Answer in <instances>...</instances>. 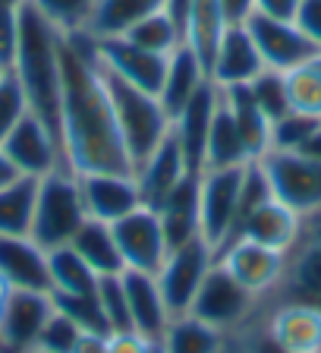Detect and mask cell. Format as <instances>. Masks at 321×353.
<instances>
[{"label": "cell", "mask_w": 321, "mask_h": 353, "mask_svg": "<svg viewBox=\"0 0 321 353\" xmlns=\"http://www.w3.org/2000/svg\"><path fill=\"white\" fill-rule=\"evenodd\" d=\"M205 82H208L205 63L186 44H180L167 57V73H164V82H160V92H158V101H160V108L167 110L170 120L192 101V95H196Z\"/></svg>", "instance_id": "24"}, {"label": "cell", "mask_w": 321, "mask_h": 353, "mask_svg": "<svg viewBox=\"0 0 321 353\" xmlns=\"http://www.w3.org/2000/svg\"><path fill=\"white\" fill-rule=\"evenodd\" d=\"M29 353H44V350H29Z\"/></svg>", "instance_id": "57"}, {"label": "cell", "mask_w": 321, "mask_h": 353, "mask_svg": "<svg viewBox=\"0 0 321 353\" xmlns=\"http://www.w3.org/2000/svg\"><path fill=\"white\" fill-rule=\"evenodd\" d=\"M218 104H220V88L208 79L192 95V101L170 120V130H174L176 142L183 148V158L189 164V174H205V145H208V132H211Z\"/></svg>", "instance_id": "16"}, {"label": "cell", "mask_w": 321, "mask_h": 353, "mask_svg": "<svg viewBox=\"0 0 321 353\" xmlns=\"http://www.w3.org/2000/svg\"><path fill=\"white\" fill-rule=\"evenodd\" d=\"M152 341L142 338L139 331H114L107 334V353H148Z\"/></svg>", "instance_id": "45"}, {"label": "cell", "mask_w": 321, "mask_h": 353, "mask_svg": "<svg viewBox=\"0 0 321 353\" xmlns=\"http://www.w3.org/2000/svg\"><path fill=\"white\" fill-rule=\"evenodd\" d=\"M0 148L7 152V158L22 176H38L41 180L54 170H66L60 145L54 142L51 132L44 130L41 120L32 117V114H25L19 120V126L0 142Z\"/></svg>", "instance_id": "15"}, {"label": "cell", "mask_w": 321, "mask_h": 353, "mask_svg": "<svg viewBox=\"0 0 321 353\" xmlns=\"http://www.w3.org/2000/svg\"><path fill=\"white\" fill-rule=\"evenodd\" d=\"M271 196L306 218L321 208V161L302 152H265L258 158Z\"/></svg>", "instance_id": "6"}, {"label": "cell", "mask_w": 321, "mask_h": 353, "mask_svg": "<svg viewBox=\"0 0 321 353\" xmlns=\"http://www.w3.org/2000/svg\"><path fill=\"white\" fill-rule=\"evenodd\" d=\"M60 48L63 35L44 19L29 0L19 7V51H16L13 76L19 79L29 114L44 123L54 142L63 152L60 132Z\"/></svg>", "instance_id": "2"}, {"label": "cell", "mask_w": 321, "mask_h": 353, "mask_svg": "<svg viewBox=\"0 0 321 353\" xmlns=\"http://www.w3.org/2000/svg\"><path fill=\"white\" fill-rule=\"evenodd\" d=\"M300 228H302L300 214L271 196L268 202L252 208V212L240 221V228H236L234 236H246V240H252V243H262V246H271V250H278V252H287L293 243H296V236H300ZM234 236H230V240H234Z\"/></svg>", "instance_id": "23"}, {"label": "cell", "mask_w": 321, "mask_h": 353, "mask_svg": "<svg viewBox=\"0 0 321 353\" xmlns=\"http://www.w3.org/2000/svg\"><path fill=\"white\" fill-rule=\"evenodd\" d=\"M73 353H107V334H98V331H82L79 344Z\"/></svg>", "instance_id": "49"}, {"label": "cell", "mask_w": 321, "mask_h": 353, "mask_svg": "<svg viewBox=\"0 0 321 353\" xmlns=\"http://www.w3.org/2000/svg\"><path fill=\"white\" fill-rule=\"evenodd\" d=\"M16 176H22V174L13 168V161H10V158H7V152L0 148V190H3V186H7V183H13Z\"/></svg>", "instance_id": "50"}, {"label": "cell", "mask_w": 321, "mask_h": 353, "mask_svg": "<svg viewBox=\"0 0 321 353\" xmlns=\"http://www.w3.org/2000/svg\"><path fill=\"white\" fill-rule=\"evenodd\" d=\"M148 353H164V347H160V341H152V344H148Z\"/></svg>", "instance_id": "54"}, {"label": "cell", "mask_w": 321, "mask_h": 353, "mask_svg": "<svg viewBox=\"0 0 321 353\" xmlns=\"http://www.w3.org/2000/svg\"><path fill=\"white\" fill-rule=\"evenodd\" d=\"M211 265H214V250L202 236H196V240L183 243V246L167 252V259H164V265L158 268L154 278H158V287L174 319L189 312L205 274L211 272Z\"/></svg>", "instance_id": "9"}, {"label": "cell", "mask_w": 321, "mask_h": 353, "mask_svg": "<svg viewBox=\"0 0 321 353\" xmlns=\"http://www.w3.org/2000/svg\"><path fill=\"white\" fill-rule=\"evenodd\" d=\"M256 316L284 353H321V309L302 303H258Z\"/></svg>", "instance_id": "13"}, {"label": "cell", "mask_w": 321, "mask_h": 353, "mask_svg": "<svg viewBox=\"0 0 321 353\" xmlns=\"http://www.w3.org/2000/svg\"><path fill=\"white\" fill-rule=\"evenodd\" d=\"M318 126L321 117H309V114H300V110H290V114H284L280 120L271 123V148L274 152H300Z\"/></svg>", "instance_id": "39"}, {"label": "cell", "mask_w": 321, "mask_h": 353, "mask_svg": "<svg viewBox=\"0 0 321 353\" xmlns=\"http://www.w3.org/2000/svg\"><path fill=\"white\" fill-rule=\"evenodd\" d=\"M227 344V334L211 325L198 322L196 316H176L170 319L160 347L164 353H220Z\"/></svg>", "instance_id": "32"}, {"label": "cell", "mask_w": 321, "mask_h": 353, "mask_svg": "<svg viewBox=\"0 0 321 353\" xmlns=\"http://www.w3.org/2000/svg\"><path fill=\"white\" fill-rule=\"evenodd\" d=\"M25 114H29V101H25L19 79L13 73H3L0 76V142L19 126Z\"/></svg>", "instance_id": "41"}, {"label": "cell", "mask_w": 321, "mask_h": 353, "mask_svg": "<svg viewBox=\"0 0 321 353\" xmlns=\"http://www.w3.org/2000/svg\"><path fill=\"white\" fill-rule=\"evenodd\" d=\"M76 256L98 274H120L123 272V256H120V246H117V236H114V228L104 224V221H95V218H85L82 228L76 230L73 243Z\"/></svg>", "instance_id": "27"}, {"label": "cell", "mask_w": 321, "mask_h": 353, "mask_svg": "<svg viewBox=\"0 0 321 353\" xmlns=\"http://www.w3.org/2000/svg\"><path fill=\"white\" fill-rule=\"evenodd\" d=\"M258 303L262 300H258L252 290H246L234 274H227L224 268L214 262L211 272L205 274L202 287H198V294H196V300H192L186 316H196L198 322L230 334V331L242 328L249 319L256 316Z\"/></svg>", "instance_id": "7"}, {"label": "cell", "mask_w": 321, "mask_h": 353, "mask_svg": "<svg viewBox=\"0 0 321 353\" xmlns=\"http://www.w3.org/2000/svg\"><path fill=\"white\" fill-rule=\"evenodd\" d=\"M114 236H117L120 256H123V272H148L158 274V268L164 265L170 246L164 228H160V218L154 208L142 205L136 212H130L126 218L114 221Z\"/></svg>", "instance_id": "12"}, {"label": "cell", "mask_w": 321, "mask_h": 353, "mask_svg": "<svg viewBox=\"0 0 321 353\" xmlns=\"http://www.w3.org/2000/svg\"><path fill=\"white\" fill-rule=\"evenodd\" d=\"M51 265V294H73V296H92L98 290V274L76 256L73 246H60L48 252Z\"/></svg>", "instance_id": "33"}, {"label": "cell", "mask_w": 321, "mask_h": 353, "mask_svg": "<svg viewBox=\"0 0 321 353\" xmlns=\"http://www.w3.org/2000/svg\"><path fill=\"white\" fill-rule=\"evenodd\" d=\"M249 92H252L256 104L265 110V117H268L271 123H274V120H280L284 114H290L287 79H284V73H278V70H268V66H265L262 73L249 82Z\"/></svg>", "instance_id": "37"}, {"label": "cell", "mask_w": 321, "mask_h": 353, "mask_svg": "<svg viewBox=\"0 0 321 353\" xmlns=\"http://www.w3.org/2000/svg\"><path fill=\"white\" fill-rule=\"evenodd\" d=\"M38 176H16L13 183L0 190V234L3 236H29L35 218Z\"/></svg>", "instance_id": "31"}, {"label": "cell", "mask_w": 321, "mask_h": 353, "mask_svg": "<svg viewBox=\"0 0 321 353\" xmlns=\"http://www.w3.org/2000/svg\"><path fill=\"white\" fill-rule=\"evenodd\" d=\"M19 51V7H0V73H13Z\"/></svg>", "instance_id": "43"}, {"label": "cell", "mask_w": 321, "mask_h": 353, "mask_svg": "<svg viewBox=\"0 0 321 353\" xmlns=\"http://www.w3.org/2000/svg\"><path fill=\"white\" fill-rule=\"evenodd\" d=\"M136 183H139V192H142V202L148 208H158L176 186L189 176V164L183 158V148L176 142L174 130L160 139V145L148 154L145 161L136 168Z\"/></svg>", "instance_id": "19"}, {"label": "cell", "mask_w": 321, "mask_h": 353, "mask_svg": "<svg viewBox=\"0 0 321 353\" xmlns=\"http://www.w3.org/2000/svg\"><path fill=\"white\" fill-rule=\"evenodd\" d=\"M154 212L160 218V228H164L170 250L202 236V230H198V174L186 176Z\"/></svg>", "instance_id": "25"}, {"label": "cell", "mask_w": 321, "mask_h": 353, "mask_svg": "<svg viewBox=\"0 0 321 353\" xmlns=\"http://www.w3.org/2000/svg\"><path fill=\"white\" fill-rule=\"evenodd\" d=\"M101 76H104V85H107L110 104H114V114H117V126H120V136H123L126 154H130L132 174H136V168L145 161L148 154L160 145V139L170 132V117H167V110L160 108L158 95L142 92V88L117 79L107 70H101Z\"/></svg>", "instance_id": "3"}, {"label": "cell", "mask_w": 321, "mask_h": 353, "mask_svg": "<svg viewBox=\"0 0 321 353\" xmlns=\"http://www.w3.org/2000/svg\"><path fill=\"white\" fill-rule=\"evenodd\" d=\"M227 26H230V22H227L218 0H196V3H192L189 22H186V32H183V44L202 60L205 70L211 66V57H214V51H218Z\"/></svg>", "instance_id": "28"}, {"label": "cell", "mask_w": 321, "mask_h": 353, "mask_svg": "<svg viewBox=\"0 0 321 353\" xmlns=\"http://www.w3.org/2000/svg\"><path fill=\"white\" fill-rule=\"evenodd\" d=\"M126 287V306H130V325L132 331H139L142 338L160 341L170 325V309L164 303V294L158 287V278L148 272H123Z\"/></svg>", "instance_id": "22"}, {"label": "cell", "mask_w": 321, "mask_h": 353, "mask_svg": "<svg viewBox=\"0 0 321 353\" xmlns=\"http://www.w3.org/2000/svg\"><path fill=\"white\" fill-rule=\"evenodd\" d=\"M82 338V328L73 322L70 316H63L60 309H54L51 319L44 322L41 334H38V344L35 350H44V353H73L76 344Z\"/></svg>", "instance_id": "40"}, {"label": "cell", "mask_w": 321, "mask_h": 353, "mask_svg": "<svg viewBox=\"0 0 321 353\" xmlns=\"http://www.w3.org/2000/svg\"><path fill=\"white\" fill-rule=\"evenodd\" d=\"M123 38L132 41L136 48H142V51L160 54V57H170V54L183 44V32L170 22V16L164 13V10H158V13L145 16L142 22H136Z\"/></svg>", "instance_id": "34"}, {"label": "cell", "mask_w": 321, "mask_h": 353, "mask_svg": "<svg viewBox=\"0 0 321 353\" xmlns=\"http://www.w3.org/2000/svg\"><path fill=\"white\" fill-rule=\"evenodd\" d=\"M0 278L13 290H38L51 294V265L48 250H41L32 236L0 234Z\"/></svg>", "instance_id": "21"}, {"label": "cell", "mask_w": 321, "mask_h": 353, "mask_svg": "<svg viewBox=\"0 0 321 353\" xmlns=\"http://www.w3.org/2000/svg\"><path fill=\"white\" fill-rule=\"evenodd\" d=\"M287 79V95H290V110H300L309 117H321V70L315 60L296 66L290 73H284Z\"/></svg>", "instance_id": "36"}, {"label": "cell", "mask_w": 321, "mask_h": 353, "mask_svg": "<svg viewBox=\"0 0 321 353\" xmlns=\"http://www.w3.org/2000/svg\"><path fill=\"white\" fill-rule=\"evenodd\" d=\"M85 205H82L79 176L70 170H54V174L38 180V199H35V218H32V240L41 250H60L70 246L76 230L85 221Z\"/></svg>", "instance_id": "4"}, {"label": "cell", "mask_w": 321, "mask_h": 353, "mask_svg": "<svg viewBox=\"0 0 321 353\" xmlns=\"http://www.w3.org/2000/svg\"><path fill=\"white\" fill-rule=\"evenodd\" d=\"M230 26H242L249 16L256 13V0H218Z\"/></svg>", "instance_id": "47"}, {"label": "cell", "mask_w": 321, "mask_h": 353, "mask_svg": "<svg viewBox=\"0 0 321 353\" xmlns=\"http://www.w3.org/2000/svg\"><path fill=\"white\" fill-rule=\"evenodd\" d=\"M265 70V60L258 54L256 41L249 35L246 26H227L224 38H220L218 51L208 66V79L218 88L230 85H246Z\"/></svg>", "instance_id": "20"}, {"label": "cell", "mask_w": 321, "mask_h": 353, "mask_svg": "<svg viewBox=\"0 0 321 353\" xmlns=\"http://www.w3.org/2000/svg\"><path fill=\"white\" fill-rule=\"evenodd\" d=\"M262 303H302L321 309V208L302 218L300 236L287 250L284 274Z\"/></svg>", "instance_id": "5"}, {"label": "cell", "mask_w": 321, "mask_h": 353, "mask_svg": "<svg viewBox=\"0 0 321 353\" xmlns=\"http://www.w3.org/2000/svg\"><path fill=\"white\" fill-rule=\"evenodd\" d=\"M25 0H0V7H22Z\"/></svg>", "instance_id": "53"}, {"label": "cell", "mask_w": 321, "mask_h": 353, "mask_svg": "<svg viewBox=\"0 0 321 353\" xmlns=\"http://www.w3.org/2000/svg\"><path fill=\"white\" fill-rule=\"evenodd\" d=\"M293 22L300 26L302 35L321 51V0H302L296 16H293Z\"/></svg>", "instance_id": "44"}, {"label": "cell", "mask_w": 321, "mask_h": 353, "mask_svg": "<svg viewBox=\"0 0 321 353\" xmlns=\"http://www.w3.org/2000/svg\"><path fill=\"white\" fill-rule=\"evenodd\" d=\"M240 186H242V168L205 170V174H198V230H202V240L214 252L236 230Z\"/></svg>", "instance_id": "8"}, {"label": "cell", "mask_w": 321, "mask_h": 353, "mask_svg": "<svg viewBox=\"0 0 321 353\" xmlns=\"http://www.w3.org/2000/svg\"><path fill=\"white\" fill-rule=\"evenodd\" d=\"M192 3L196 0H164V13L170 16V22H174L180 32H186V22H189V13H192Z\"/></svg>", "instance_id": "48"}, {"label": "cell", "mask_w": 321, "mask_h": 353, "mask_svg": "<svg viewBox=\"0 0 321 353\" xmlns=\"http://www.w3.org/2000/svg\"><path fill=\"white\" fill-rule=\"evenodd\" d=\"M98 306L107 331H132L130 325V306H126V287H123V272L120 274H104L98 278Z\"/></svg>", "instance_id": "38"}, {"label": "cell", "mask_w": 321, "mask_h": 353, "mask_svg": "<svg viewBox=\"0 0 321 353\" xmlns=\"http://www.w3.org/2000/svg\"><path fill=\"white\" fill-rule=\"evenodd\" d=\"M252 161L246 142H242L240 130H236L230 110L224 101L218 104L211 132H208V145H205V170H227V168H246Z\"/></svg>", "instance_id": "29"}, {"label": "cell", "mask_w": 321, "mask_h": 353, "mask_svg": "<svg viewBox=\"0 0 321 353\" xmlns=\"http://www.w3.org/2000/svg\"><path fill=\"white\" fill-rule=\"evenodd\" d=\"M214 262L227 274H234L246 290H252L258 300H265L278 287L280 274H284L287 252H278L271 246H262V243H252L246 236H234V240H227L214 252Z\"/></svg>", "instance_id": "10"}, {"label": "cell", "mask_w": 321, "mask_h": 353, "mask_svg": "<svg viewBox=\"0 0 321 353\" xmlns=\"http://www.w3.org/2000/svg\"><path fill=\"white\" fill-rule=\"evenodd\" d=\"M95 41V57L101 63V70L114 73L117 79L130 82V85L142 88V92H152L158 95L164 73H167V57L152 51H142L132 41H126L123 35L117 38H92Z\"/></svg>", "instance_id": "14"}, {"label": "cell", "mask_w": 321, "mask_h": 353, "mask_svg": "<svg viewBox=\"0 0 321 353\" xmlns=\"http://www.w3.org/2000/svg\"><path fill=\"white\" fill-rule=\"evenodd\" d=\"M220 101L230 110V117H234L236 130H240L249 154H252V161H258L271 148V120L265 117V110L256 104L252 92H249V82L246 85L220 88Z\"/></svg>", "instance_id": "26"}, {"label": "cell", "mask_w": 321, "mask_h": 353, "mask_svg": "<svg viewBox=\"0 0 321 353\" xmlns=\"http://www.w3.org/2000/svg\"><path fill=\"white\" fill-rule=\"evenodd\" d=\"M164 0H95V13L88 22L92 38H117L142 22L145 16L158 13Z\"/></svg>", "instance_id": "30"}, {"label": "cell", "mask_w": 321, "mask_h": 353, "mask_svg": "<svg viewBox=\"0 0 321 353\" xmlns=\"http://www.w3.org/2000/svg\"><path fill=\"white\" fill-rule=\"evenodd\" d=\"M10 294H13V287L0 278V319H3V309H7V303H10Z\"/></svg>", "instance_id": "52"}, {"label": "cell", "mask_w": 321, "mask_h": 353, "mask_svg": "<svg viewBox=\"0 0 321 353\" xmlns=\"http://www.w3.org/2000/svg\"><path fill=\"white\" fill-rule=\"evenodd\" d=\"M302 0H256V13L274 16V19H293Z\"/></svg>", "instance_id": "46"}, {"label": "cell", "mask_w": 321, "mask_h": 353, "mask_svg": "<svg viewBox=\"0 0 321 353\" xmlns=\"http://www.w3.org/2000/svg\"><path fill=\"white\" fill-rule=\"evenodd\" d=\"M242 26L249 29V35H252V41H256V48L268 70L290 73V70L309 63V60H315L321 54L318 48L302 35L300 26L293 19H274V16H265V13H252Z\"/></svg>", "instance_id": "11"}, {"label": "cell", "mask_w": 321, "mask_h": 353, "mask_svg": "<svg viewBox=\"0 0 321 353\" xmlns=\"http://www.w3.org/2000/svg\"><path fill=\"white\" fill-rule=\"evenodd\" d=\"M79 192L85 214L104 221V224H114V221L126 218L130 212L145 205L132 174H82Z\"/></svg>", "instance_id": "17"}, {"label": "cell", "mask_w": 321, "mask_h": 353, "mask_svg": "<svg viewBox=\"0 0 321 353\" xmlns=\"http://www.w3.org/2000/svg\"><path fill=\"white\" fill-rule=\"evenodd\" d=\"M300 152L309 154V158H315V161H321V126L312 132V136H309V142L300 148Z\"/></svg>", "instance_id": "51"}, {"label": "cell", "mask_w": 321, "mask_h": 353, "mask_svg": "<svg viewBox=\"0 0 321 353\" xmlns=\"http://www.w3.org/2000/svg\"><path fill=\"white\" fill-rule=\"evenodd\" d=\"M54 303L51 294H38V290H13L10 303L0 319V344L10 353H29L35 350L38 334L44 322L51 319Z\"/></svg>", "instance_id": "18"}, {"label": "cell", "mask_w": 321, "mask_h": 353, "mask_svg": "<svg viewBox=\"0 0 321 353\" xmlns=\"http://www.w3.org/2000/svg\"><path fill=\"white\" fill-rule=\"evenodd\" d=\"M315 63H318V70H321V54H318V57H315Z\"/></svg>", "instance_id": "55"}, {"label": "cell", "mask_w": 321, "mask_h": 353, "mask_svg": "<svg viewBox=\"0 0 321 353\" xmlns=\"http://www.w3.org/2000/svg\"><path fill=\"white\" fill-rule=\"evenodd\" d=\"M258 312V309H256ZM220 353H284L274 341L265 334V328H262V322H258V316H252L242 328H236V331H230L227 334V344H224V350Z\"/></svg>", "instance_id": "42"}, {"label": "cell", "mask_w": 321, "mask_h": 353, "mask_svg": "<svg viewBox=\"0 0 321 353\" xmlns=\"http://www.w3.org/2000/svg\"><path fill=\"white\" fill-rule=\"evenodd\" d=\"M0 76H3V73H0Z\"/></svg>", "instance_id": "58"}, {"label": "cell", "mask_w": 321, "mask_h": 353, "mask_svg": "<svg viewBox=\"0 0 321 353\" xmlns=\"http://www.w3.org/2000/svg\"><path fill=\"white\" fill-rule=\"evenodd\" d=\"M32 7L51 22L60 35L88 32V22L95 13V0H29Z\"/></svg>", "instance_id": "35"}, {"label": "cell", "mask_w": 321, "mask_h": 353, "mask_svg": "<svg viewBox=\"0 0 321 353\" xmlns=\"http://www.w3.org/2000/svg\"><path fill=\"white\" fill-rule=\"evenodd\" d=\"M0 353H10V350H7V347H3V344H0Z\"/></svg>", "instance_id": "56"}, {"label": "cell", "mask_w": 321, "mask_h": 353, "mask_svg": "<svg viewBox=\"0 0 321 353\" xmlns=\"http://www.w3.org/2000/svg\"><path fill=\"white\" fill-rule=\"evenodd\" d=\"M60 132L70 174H132L117 114L88 32L63 35L60 48Z\"/></svg>", "instance_id": "1"}]
</instances>
